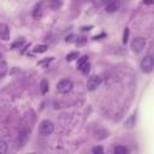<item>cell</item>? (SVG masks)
<instances>
[{"instance_id": "obj_18", "label": "cell", "mask_w": 154, "mask_h": 154, "mask_svg": "<svg viewBox=\"0 0 154 154\" xmlns=\"http://www.w3.org/2000/svg\"><path fill=\"white\" fill-rule=\"evenodd\" d=\"M89 67H90V64H89V63H87L84 66H82V67H81V71L85 75V73H88V72H89Z\"/></svg>"}, {"instance_id": "obj_5", "label": "cell", "mask_w": 154, "mask_h": 154, "mask_svg": "<svg viewBox=\"0 0 154 154\" xmlns=\"http://www.w3.org/2000/svg\"><path fill=\"white\" fill-rule=\"evenodd\" d=\"M101 84V77L100 76H90L87 81V89L88 90H95Z\"/></svg>"}, {"instance_id": "obj_10", "label": "cell", "mask_w": 154, "mask_h": 154, "mask_svg": "<svg viewBox=\"0 0 154 154\" xmlns=\"http://www.w3.org/2000/svg\"><path fill=\"white\" fill-rule=\"evenodd\" d=\"M48 88H49L48 81L42 79V81L40 82V90H41V93H42V94H46V93L48 91Z\"/></svg>"}, {"instance_id": "obj_19", "label": "cell", "mask_w": 154, "mask_h": 154, "mask_svg": "<svg viewBox=\"0 0 154 154\" xmlns=\"http://www.w3.org/2000/svg\"><path fill=\"white\" fill-rule=\"evenodd\" d=\"M26 154H40V153H36V152H31V153H26Z\"/></svg>"}, {"instance_id": "obj_4", "label": "cell", "mask_w": 154, "mask_h": 154, "mask_svg": "<svg viewBox=\"0 0 154 154\" xmlns=\"http://www.w3.org/2000/svg\"><path fill=\"white\" fill-rule=\"evenodd\" d=\"M72 88H73V84H72V82H71L70 79H61V81L58 82V84H57V90H58L59 93H61V94H67V93H70V91L72 90Z\"/></svg>"}, {"instance_id": "obj_13", "label": "cell", "mask_w": 154, "mask_h": 154, "mask_svg": "<svg viewBox=\"0 0 154 154\" xmlns=\"http://www.w3.org/2000/svg\"><path fill=\"white\" fill-rule=\"evenodd\" d=\"M135 122H136V114H132V116L130 117V119H128V120L125 122V126H126V128H132V126L135 125Z\"/></svg>"}, {"instance_id": "obj_7", "label": "cell", "mask_w": 154, "mask_h": 154, "mask_svg": "<svg viewBox=\"0 0 154 154\" xmlns=\"http://www.w3.org/2000/svg\"><path fill=\"white\" fill-rule=\"evenodd\" d=\"M120 7V1H108L106 5H105V10L107 12H116L118 11Z\"/></svg>"}, {"instance_id": "obj_16", "label": "cell", "mask_w": 154, "mask_h": 154, "mask_svg": "<svg viewBox=\"0 0 154 154\" xmlns=\"http://www.w3.org/2000/svg\"><path fill=\"white\" fill-rule=\"evenodd\" d=\"M93 153H94V154H105V153H103V148H102L101 146L94 147V148H93Z\"/></svg>"}, {"instance_id": "obj_1", "label": "cell", "mask_w": 154, "mask_h": 154, "mask_svg": "<svg viewBox=\"0 0 154 154\" xmlns=\"http://www.w3.org/2000/svg\"><path fill=\"white\" fill-rule=\"evenodd\" d=\"M54 131V124L49 119H45L38 125V134L42 136H48Z\"/></svg>"}, {"instance_id": "obj_8", "label": "cell", "mask_w": 154, "mask_h": 154, "mask_svg": "<svg viewBox=\"0 0 154 154\" xmlns=\"http://www.w3.org/2000/svg\"><path fill=\"white\" fill-rule=\"evenodd\" d=\"M28 132H26V130H24V129H20L19 130V132H18V138H17V143H18V147L20 148V147H23V144L25 143V141H26V138H28V135H26Z\"/></svg>"}, {"instance_id": "obj_14", "label": "cell", "mask_w": 154, "mask_h": 154, "mask_svg": "<svg viewBox=\"0 0 154 154\" xmlns=\"http://www.w3.org/2000/svg\"><path fill=\"white\" fill-rule=\"evenodd\" d=\"M47 46L46 45H40V46H36L35 48H34V52L35 53H45L46 51H47Z\"/></svg>"}, {"instance_id": "obj_17", "label": "cell", "mask_w": 154, "mask_h": 154, "mask_svg": "<svg viewBox=\"0 0 154 154\" xmlns=\"http://www.w3.org/2000/svg\"><path fill=\"white\" fill-rule=\"evenodd\" d=\"M128 38H129V29H128V28H125L124 34H123V42H124V43H126V42H128Z\"/></svg>"}, {"instance_id": "obj_3", "label": "cell", "mask_w": 154, "mask_h": 154, "mask_svg": "<svg viewBox=\"0 0 154 154\" xmlns=\"http://www.w3.org/2000/svg\"><path fill=\"white\" fill-rule=\"evenodd\" d=\"M144 46H146V38L142 37V36L135 37V38L131 41V45H130L131 49H132L135 53H140V52L144 48Z\"/></svg>"}, {"instance_id": "obj_2", "label": "cell", "mask_w": 154, "mask_h": 154, "mask_svg": "<svg viewBox=\"0 0 154 154\" xmlns=\"http://www.w3.org/2000/svg\"><path fill=\"white\" fill-rule=\"evenodd\" d=\"M141 70L144 72V73H150L153 71V67H154V59L152 55H146L142 60H141Z\"/></svg>"}, {"instance_id": "obj_9", "label": "cell", "mask_w": 154, "mask_h": 154, "mask_svg": "<svg viewBox=\"0 0 154 154\" xmlns=\"http://www.w3.org/2000/svg\"><path fill=\"white\" fill-rule=\"evenodd\" d=\"M113 152H114V154H128L129 150H128V148L125 146H120L119 144V146H116L114 147V150Z\"/></svg>"}, {"instance_id": "obj_15", "label": "cell", "mask_w": 154, "mask_h": 154, "mask_svg": "<svg viewBox=\"0 0 154 154\" xmlns=\"http://www.w3.org/2000/svg\"><path fill=\"white\" fill-rule=\"evenodd\" d=\"M77 57H78V52H72V53H70V54L66 55V59L69 61H71V60H75Z\"/></svg>"}, {"instance_id": "obj_12", "label": "cell", "mask_w": 154, "mask_h": 154, "mask_svg": "<svg viewBox=\"0 0 154 154\" xmlns=\"http://www.w3.org/2000/svg\"><path fill=\"white\" fill-rule=\"evenodd\" d=\"M87 63H88V57H87V55H83L82 58H79V59L77 60V67L81 70V67L84 66Z\"/></svg>"}, {"instance_id": "obj_11", "label": "cell", "mask_w": 154, "mask_h": 154, "mask_svg": "<svg viewBox=\"0 0 154 154\" xmlns=\"http://www.w3.org/2000/svg\"><path fill=\"white\" fill-rule=\"evenodd\" d=\"M7 148H8L7 142H6V141H4L2 138H0V154H6Z\"/></svg>"}, {"instance_id": "obj_6", "label": "cell", "mask_w": 154, "mask_h": 154, "mask_svg": "<svg viewBox=\"0 0 154 154\" xmlns=\"http://www.w3.org/2000/svg\"><path fill=\"white\" fill-rule=\"evenodd\" d=\"M0 38L4 41L10 40V28L5 23H0Z\"/></svg>"}]
</instances>
